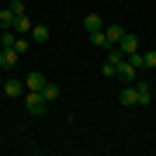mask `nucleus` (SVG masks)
Masks as SVG:
<instances>
[{
  "instance_id": "f257e3e1",
  "label": "nucleus",
  "mask_w": 156,
  "mask_h": 156,
  "mask_svg": "<svg viewBox=\"0 0 156 156\" xmlns=\"http://www.w3.org/2000/svg\"><path fill=\"white\" fill-rule=\"evenodd\" d=\"M24 108H28V115H45L49 101L42 97V90H24Z\"/></svg>"
},
{
  "instance_id": "4468645a",
  "label": "nucleus",
  "mask_w": 156,
  "mask_h": 156,
  "mask_svg": "<svg viewBox=\"0 0 156 156\" xmlns=\"http://www.w3.org/2000/svg\"><path fill=\"white\" fill-rule=\"evenodd\" d=\"M142 69H156V49H149V52H142V62H139Z\"/></svg>"
},
{
  "instance_id": "a211bd4d",
  "label": "nucleus",
  "mask_w": 156,
  "mask_h": 156,
  "mask_svg": "<svg viewBox=\"0 0 156 156\" xmlns=\"http://www.w3.org/2000/svg\"><path fill=\"white\" fill-rule=\"evenodd\" d=\"M4 4H14V0H4Z\"/></svg>"
},
{
  "instance_id": "20e7f679",
  "label": "nucleus",
  "mask_w": 156,
  "mask_h": 156,
  "mask_svg": "<svg viewBox=\"0 0 156 156\" xmlns=\"http://www.w3.org/2000/svg\"><path fill=\"white\" fill-rule=\"evenodd\" d=\"M17 59H21V52H17V49H0V69H14Z\"/></svg>"
},
{
  "instance_id": "0eeeda50",
  "label": "nucleus",
  "mask_w": 156,
  "mask_h": 156,
  "mask_svg": "<svg viewBox=\"0 0 156 156\" xmlns=\"http://www.w3.org/2000/svg\"><path fill=\"white\" fill-rule=\"evenodd\" d=\"M49 80H45V73H28V80H24V90H42Z\"/></svg>"
},
{
  "instance_id": "39448f33",
  "label": "nucleus",
  "mask_w": 156,
  "mask_h": 156,
  "mask_svg": "<svg viewBox=\"0 0 156 156\" xmlns=\"http://www.w3.org/2000/svg\"><path fill=\"white\" fill-rule=\"evenodd\" d=\"M11 31H14V35H31V21H28V14H17L14 24H11Z\"/></svg>"
},
{
  "instance_id": "f03ea898",
  "label": "nucleus",
  "mask_w": 156,
  "mask_h": 156,
  "mask_svg": "<svg viewBox=\"0 0 156 156\" xmlns=\"http://www.w3.org/2000/svg\"><path fill=\"white\" fill-rule=\"evenodd\" d=\"M115 76L122 80V83H135V76H139V66H135L132 59H122V62H118V69H115Z\"/></svg>"
},
{
  "instance_id": "1a4fd4ad",
  "label": "nucleus",
  "mask_w": 156,
  "mask_h": 156,
  "mask_svg": "<svg viewBox=\"0 0 156 156\" xmlns=\"http://www.w3.org/2000/svg\"><path fill=\"white\" fill-rule=\"evenodd\" d=\"M104 35H108V49H111V45H118V42H122L125 28H122V24H111V28H104Z\"/></svg>"
},
{
  "instance_id": "dca6fc26",
  "label": "nucleus",
  "mask_w": 156,
  "mask_h": 156,
  "mask_svg": "<svg viewBox=\"0 0 156 156\" xmlns=\"http://www.w3.org/2000/svg\"><path fill=\"white\" fill-rule=\"evenodd\" d=\"M42 97H45V101L52 104V101L59 97V87H56V83H45V87H42Z\"/></svg>"
},
{
  "instance_id": "6e6552de",
  "label": "nucleus",
  "mask_w": 156,
  "mask_h": 156,
  "mask_svg": "<svg viewBox=\"0 0 156 156\" xmlns=\"http://www.w3.org/2000/svg\"><path fill=\"white\" fill-rule=\"evenodd\" d=\"M4 94L7 97H24V80H7V83H4Z\"/></svg>"
},
{
  "instance_id": "7ed1b4c3",
  "label": "nucleus",
  "mask_w": 156,
  "mask_h": 156,
  "mask_svg": "<svg viewBox=\"0 0 156 156\" xmlns=\"http://www.w3.org/2000/svg\"><path fill=\"white\" fill-rule=\"evenodd\" d=\"M118 52H122V56H132V52H139V38H135V35H122V42H118Z\"/></svg>"
},
{
  "instance_id": "f8f14e48",
  "label": "nucleus",
  "mask_w": 156,
  "mask_h": 156,
  "mask_svg": "<svg viewBox=\"0 0 156 156\" xmlns=\"http://www.w3.org/2000/svg\"><path fill=\"white\" fill-rule=\"evenodd\" d=\"M14 42H17V35L11 28H0V49H14Z\"/></svg>"
},
{
  "instance_id": "ddd939ff",
  "label": "nucleus",
  "mask_w": 156,
  "mask_h": 156,
  "mask_svg": "<svg viewBox=\"0 0 156 156\" xmlns=\"http://www.w3.org/2000/svg\"><path fill=\"white\" fill-rule=\"evenodd\" d=\"M31 38L35 42H49V28L45 24H31Z\"/></svg>"
},
{
  "instance_id": "9d476101",
  "label": "nucleus",
  "mask_w": 156,
  "mask_h": 156,
  "mask_svg": "<svg viewBox=\"0 0 156 156\" xmlns=\"http://www.w3.org/2000/svg\"><path fill=\"white\" fill-rule=\"evenodd\" d=\"M118 101H122L125 108H132V104H139V101H135V87H132V83H125V90H122V94H118Z\"/></svg>"
},
{
  "instance_id": "f3484780",
  "label": "nucleus",
  "mask_w": 156,
  "mask_h": 156,
  "mask_svg": "<svg viewBox=\"0 0 156 156\" xmlns=\"http://www.w3.org/2000/svg\"><path fill=\"white\" fill-rule=\"evenodd\" d=\"M90 42L101 45V49H108V35H104V28H101V31H90Z\"/></svg>"
},
{
  "instance_id": "423d86ee",
  "label": "nucleus",
  "mask_w": 156,
  "mask_h": 156,
  "mask_svg": "<svg viewBox=\"0 0 156 156\" xmlns=\"http://www.w3.org/2000/svg\"><path fill=\"white\" fill-rule=\"evenodd\" d=\"M132 87H135V101H139V104H149V101H153V87L149 83L139 80V83H132Z\"/></svg>"
},
{
  "instance_id": "9b49d317",
  "label": "nucleus",
  "mask_w": 156,
  "mask_h": 156,
  "mask_svg": "<svg viewBox=\"0 0 156 156\" xmlns=\"http://www.w3.org/2000/svg\"><path fill=\"white\" fill-rule=\"evenodd\" d=\"M101 28H104V21H101L97 14H87V17H83V31H87V35H90V31H101Z\"/></svg>"
},
{
  "instance_id": "2eb2a0df",
  "label": "nucleus",
  "mask_w": 156,
  "mask_h": 156,
  "mask_svg": "<svg viewBox=\"0 0 156 156\" xmlns=\"http://www.w3.org/2000/svg\"><path fill=\"white\" fill-rule=\"evenodd\" d=\"M14 24V11L11 7H0V28H11Z\"/></svg>"
}]
</instances>
